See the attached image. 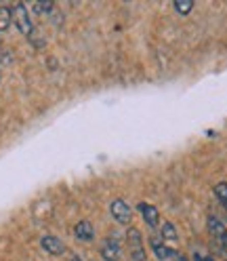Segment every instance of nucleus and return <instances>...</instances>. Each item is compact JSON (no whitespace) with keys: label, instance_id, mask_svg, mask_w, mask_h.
I'll use <instances>...</instances> for the list:
<instances>
[{"label":"nucleus","instance_id":"1","mask_svg":"<svg viewBox=\"0 0 227 261\" xmlns=\"http://www.w3.org/2000/svg\"><path fill=\"white\" fill-rule=\"evenodd\" d=\"M11 13H13V21H15V25L19 28L21 34L30 36L32 32H34V23H32V17H30L27 7H25V5H21V3H17V5H15V7L11 9Z\"/></svg>","mask_w":227,"mask_h":261},{"label":"nucleus","instance_id":"2","mask_svg":"<svg viewBox=\"0 0 227 261\" xmlns=\"http://www.w3.org/2000/svg\"><path fill=\"white\" fill-rule=\"evenodd\" d=\"M126 240H128V249H131V257H133V261H145L143 238H141L139 230H128Z\"/></svg>","mask_w":227,"mask_h":261},{"label":"nucleus","instance_id":"3","mask_svg":"<svg viewBox=\"0 0 227 261\" xmlns=\"http://www.w3.org/2000/svg\"><path fill=\"white\" fill-rule=\"evenodd\" d=\"M109 213H111V217L116 219L118 223H128L133 219V211H131V206H128L124 200H120V198H116L111 204H109Z\"/></svg>","mask_w":227,"mask_h":261},{"label":"nucleus","instance_id":"4","mask_svg":"<svg viewBox=\"0 0 227 261\" xmlns=\"http://www.w3.org/2000/svg\"><path fill=\"white\" fill-rule=\"evenodd\" d=\"M40 247L46 253H51V255H63L66 253V244H63L57 236H51V234H46V236L40 238Z\"/></svg>","mask_w":227,"mask_h":261},{"label":"nucleus","instance_id":"5","mask_svg":"<svg viewBox=\"0 0 227 261\" xmlns=\"http://www.w3.org/2000/svg\"><path fill=\"white\" fill-rule=\"evenodd\" d=\"M101 257L105 261H118L120 259V244L116 238H107L101 244Z\"/></svg>","mask_w":227,"mask_h":261},{"label":"nucleus","instance_id":"6","mask_svg":"<svg viewBox=\"0 0 227 261\" xmlns=\"http://www.w3.org/2000/svg\"><path fill=\"white\" fill-rule=\"evenodd\" d=\"M74 234H76V238H78V240H82V242H91V240L95 238V227H93V223H91V221L82 219V221H78V223H76Z\"/></svg>","mask_w":227,"mask_h":261},{"label":"nucleus","instance_id":"7","mask_svg":"<svg viewBox=\"0 0 227 261\" xmlns=\"http://www.w3.org/2000/svg\"><path fill=\"white\" fill-rule=\"evenodd\" d=\"M152 249H154V253H156V257H158L160 261L173 259V257L177 255V251L168 249L166 244H164V240H162V238H152Z\"/></svg>","mask_w":227,"mask_h":261},{"label":"nucleus","instance_id":"8","mask_svg":"<svg viewBox=\"0 0 227 261\" xmlns=\"http://www.w3.org/2000/svg\"><path fill=\"white\" fill-rule=\"evenodd\" d=\"M139 211H141V215H143L145 223H148L150 227H156V225H158L160 213H158V208H156V206H152V204H145V202H141V204H139Z\"/></svg>","mask_w":227,"mask_h":261},{"label":"nucleus","instance_id":"9","mask_svg":"<svg viewBox=\"0 0 227 261\" xmlns=\"http://www.w3.org/2000/svg\"><path fill=\"white\" fill-rule=\"evenodd\" d=\"M208 232L213 234L215 240L221 242V238L227 234V227H225V223H223L221 219H217V217H208Z\"/></svg>","mask_w":227,"mask_h":261},{"label":"nucleus","instance_id":"10","mask_svg":"<svg viewBox=\"0 0 227 261\" xmlns=\"http://www.w3.org/2000/svg\"><path fill=\"white\" fill-rule=\"evenodd\" d=\"M160 238H162V240H168V242L177 240V238H179V234H177V227H175L171 221H162V227H160Z\"/></svg>","mask_w":227,"mask_h":261},{"label":"nucleus","instance_id":"11","mask_svg":"<svg viewBox=\"0 0 227 261\" xmlns=\"http://www.w3.org/2000/svg\"><path fill=\"white\" fill-rule=\"evenodd\" d=\"M11 21H13V13H11V9H9V7H0V32L9 30Z\"/></svg>","mask_w":227,"mask_h":261},{"label":"nucleus","instance_id":"12","mask_svg":"<svg viewBox=\"0 0 227 261\" xmlns=\"http://www.w3.org/2000/svg\"><path fill=\"white\" fill-rule=\"evenodd\" d=\"M215 196L219 198V202L223 206H227V181H221V184L215 186Z\"/></svg>","mask_w":227,"mask_h":261},{"label":"nucleus","instance_id":"13","mask_svg":"<svg viewBox=\"0 0 227 261\" xmlns=\"http://www.w3.org/2000/svg\"><path fill=\"white\" fill-rule=\"evenodd\" d=\"M32 9H34L38 15H51L55 5L53 3H34V5H32Z\"/></svg>","mask_w":227,"mask_h":261},{"label":"nucleus","instance_id":"14","mask_svg":"<svg viewBox=\"0 0 227 261\" xmlns=\"http://www.w3.org/2000/svg\"><path fill=\"white\" fill-rule=\"evenodd\" d=\"M191 9H193L191 0H177V3H175V11L179 13V15H187Z\"/></svg>","mask_w":227,"mask_h":261},{"label":"nucleus","instance_id":"15","mask_svg":"<svg viewBox=\"0 0 227 261\" xmlns=\"http://www.w3.org/2000/svg\"><path fill=\"white\" fill-rule=\"evenodd\" d=\"M193 259H196V261H215L213 257H206V255H200V253L193 255Z\"/></svg>","mask_w":227,"mask_h":261},{"label":"nucleus","instance_id":"16","mask_svg":"<svg viewBox=\"0 0 227 261\" xmlns=\"http://www.w3.org/2000/svg\"><path fill=\"white\" fill-rule=\"evenodd\" d=\"M219 244H221V247H223V251L227 253V234H225V236L221 238V242H219Z\"/></svg>","mask_w":227,"mask_h":261},{"label":"nucleus","instance_id":"17","mask_svg":"<svg viewBox=\"0 0 227 261\" xmlns=\"http://www.w3.org/2000/svg\"><path fill=\"white\" fill-rule=\"evenodd\" d=\"M175 261H187L183 255H175Z\"/></svg>","mask_w":227,"mask_h":261},{"label":"nucleus","instance_id":"18","mask_svg":"<svg viewBox=\"0 0 227 261\" xmlns=\"http://www.w3.org/2000/svg\"><path fill=\"white\" fill-rule=\"evenodd\" d=\"M68 261H82V259H80V257H78V255H74V257H70V259H68Z\"/></svg>","mask_w":227,"mask_h":261},{"label":"nucleus","instance_id":"19","mask_svg":"<svg viewBox=\"0 0 227 261\" xmlns=\"http://www.w3.org/2000/svg\"><path fill=\"white\" fill-rule=\"evenodd\" d=\"M166 261H175V257H173V259H166Z\"/></svg>","mask_w":227,"mask_h":261}]
</instances>
